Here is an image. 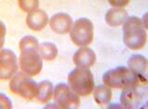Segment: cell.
<instances>
[{
	"instance_id": "obj_11",
	"label": "cell",
	"mask_w": 148,
	"mask_h": 109,
	"mask_svg": "<svg viewBox=\"0 0 148 109\" xmlns=\"http://www.w3.org/2000/svg\"><path fill=\"white\" fill-rule=\"evenodd\" d=\"M95 52L89 47H83L76 51L73 56V61L77 67L88 69L96 61Z\"/></svg>"
},
{
	"instance_id": "obj_17",
	"label": "cell",
	"mask_w": 148,
	"mask_h": 109,
	"mask_svg": "<svg viewBox=\"0 0 148 109\" xmlns=\"http://www.w3.org/2000/svg\"><path fill=\"white\" fill-rule=\"evenodd\" d=\"M39 53L42 58L46 61H52L58 55V49L55 44L44 43L39 46Z\"/></svg>"
},
{
	"instance_id": "obj_2",
	"label": "cell",
	"mask_w": 148,
	"mask_h": 109,
	"mask_svg": "<svg viewBox=\"0 0 148 109\" xmlns=\"http://www.w3.org/2000/svg\"><path fill=\"white\" fill-rule=\"evenodd\" d=\"M147 38L143 22L140 19L132 16L127 18L123 26V39L126 46L133 50L141 49Z\"/></svg>"
},
{
	"instance_id": "obj_9",
	"label": "cell",
	"mask_w": 148,
	"mask_h": 109,
	"mask_svg": "<svg viewBox=\"0 0 148 109\" xmlns=\"http://www.w3.org/2000/svg\"><path fill=\"white\" fill-rule=\"evenodd\" d=\"M18 69L15 52L9 49L0 50V80L11 79L17 73Z\"/></svg>"
},
{
	"instance_id": "obj_1",
	"label": "cell",
	"mask_w": 148,
	"mask_h": 109,
	"mask_svg": "<svg viewBox=\"0 0 148 109\" xmlns=\"http://www.w3.org/2000/svg\"><path fill=\"white\" fill-rule=\"evenodd\" d=\"M120 102L126 109H143L148 104V79L137 77L133 83L123 89Z\"/></svg>"
},
{
	"instance_id": "obj_4",
	"label": "cell",
	"mask_w": 148,
	"mask_h": 109,
	"mask_svg": "<svg viewBox=\"0 0 148 109\" xmlns=\"http://www.w3.org/2000/svg\"><path fill=\"white\" fill-rule=\"evenodd\" d=\"M37 83L30 76L23 72L16 73L11 79L9 87L11 91L22 98L31 100L36 96Z\"/></svg>"
},
{
	"instance_id": "obj_5",
	"label": "cell",
	"mask_w": 148,
	"mask_h": 109,
	"mask_svg": "<svg viewBox=\"0 0 148 109\" xmlns=\"http://www.w3.org/2000/svg\"><path fill=\"white\" fill-rule=\"evenodd\" d=\"M137 76H135L129 69L124 66H119L105 73L103 80L105 85L114 88L124 89L129 86Z\"/></svg>"
},
{
	"instance_id": "obj_10",
	"label": "cell",
	"mask_w": 148,
	"mask_h": 109,
	"mask_svg": "<svg viewBox=\"0 0 148 109\" xmlns=\"http://www.w3.org/2000/svg\"><path fill=\"white\" fill-rule=\"evenodd\" d=\"M52 31L60 35L66 34L72 28L73 20L71 16L65 13H58L52 16L50 21Z\"/></svg>"
},
{
	"instance_id": "obj_12",
	"label": "cell",
	"mask_w": 148,
	"mask_h": 109,
	"mask_svg": "<svg viewBox=\"0 0 148 109\" xmlns=\"http://www.w3.org/2000/svg\"><path fill=\"white\" fill-rule=\"evenodd\" d=\"M49 17L44 11L36 9L31 11L26 17V24L29 28L35 31H40L47 26Z\"/></svg>"
},
{
	"instance_id": "obj_16",
	"label": "cell",
	"mask_w": 148,
	"mask_h": 109,
	"mask_svg": "<svg viewBox=\"0 0 148 109\" xmlns=\"http://www.w3.org/2000/svg\"><path fill=\"white\" fill-rule=\"evenodd\" d=\"M111 90L106 85H100L95 88L94 91V99L100 105L108 104L111 101Z\"/></svg>"
},
{
	"instance_id": "obj_21",
	"label": "cell",
	"mask_w": 148,
	"mask_h": 109,
	"mask_svg": "<svg viewBox=\"0 0 148 109\" xmlns=\"http://www.w3.org/2000/svg\"><path fill=\"white\" fill-rule=\"evenodd\" d=\"M6 35V27L3 22L0 21V50H1L4 46Z\"/></svg>"
},
{
	"instance_id": "obj_13",
	"label": "cell",
	"mask_w": 148,
	"mask_h": 109,
	"mask_svg": "<svg viewBox=\"0 0 148 109\" xmlns=\"http://www.w3.org/2000/svg\"><path fill=\"white\" fill-rule=\"evenodd\" d=\"M127 65L134 75L141 79H147L148 60L141 55H133L129 58Z\"/></svg>"
},
{
	"instance_id": "obj_15",
	"label": "cell",
	"mask_w": 148,
	"mask_h": 109,
	"mask_svg": "<svg viewBox=\"0 0 148 109\" xmlns=\"http://www.w3.org/2000/svg\"><path fill=\"white\" fill-rule=\"evenodd\" d=\"M53 94V86L52 82L44 80L37 85L36 97L41 103H46L49 101Z\"/></svg>"
},
{
	"instance_id": "obj_22",
	"label": "cell",
	"mask_w": 148,
	"mask_h": 109,
	"mask_svg": "<svg viewBox=\"0 0 148 109\" xmlns=\"http://www.w3.org/2000/svg\"><path fill=\"white\" fill-rule=\"evenodd\" d=\"M130 0H109V3L114 7H123L127 5Z\"/></svg>"
},
{
	"instance_id": "obj_7",
	"label": "cell",
	"mask_w": 148,
	"mask_h": 109,
	"mask_svg": "<svg viewBox=\"0 0 148 109\" xmlns=\"http://www.w3.org/2000/svg\"><path fill=\"white\" fill-rule=\"evenodd\" d=\"M20 51L19 63L21 71L30 76L38 75L43 67L42 59L38 52L39 49H28Z\"/></svg>"
},
{
	"instance_id": "obj_3",
	"label": "cell",
	"mask_w": 148,
	"mask_h": 109,
	"mask_svg": "<svg viewBox=\"0 0 148 109\" xmlns=\"http://www.w3.org/2000/svg\"><path fill=\"white\" fill-rule=\"evenodd\" d=\"M70 87L75 94L82 96L90 94L94 88V76L88 69L77 67L68 76Z\"/></svg>"
},
{
	"instance_id": "obj_14",
	"label": "cell",
	"mask_w": 148,
	"mask_h": 109,
	"mask_svg": "<svg viewBox=\"0 0 148 109\" xmlns=\"http://www.w3.org/2000/svg\"><path fill=\"white\" fill-rule=\"evenodd\" d=\"M128 17L126 10L121 8H113L106 13L105 20L111 27H117L125 22Z\"/></svg>"
},
{
	"instance_id": "obj_20",
	"label": "cell",
	"mask_w": 148,
	"mask_h": 109,
	"mask_svg": "<svg viewBox=\"0 0 148 109\" xmlns=\"http://www.w3.org/2000/svg\"><path fill=\"white\" fill-rule=\"evenodd\" d=\"M12 108L11 100L4 93H0V109H11Z\"/></svg>"
},
{
	"instance_id": "obj_18",
	"label": "cell",
	"mask_w": 148,
	"mask_h": 109,
	"mask_svg": "<svg viewBox=\"0 0 148 109\" xmlns=\"http://www.w3.org/2000/svg\"><path fill=\"white\" fill-rule=\"evenodd\" d=\"M20 50L28 49H39V44L37 38L32 36H25L22 37L19 43Z\"/></svg>"
},
{
	"instance_id": "obj_8",
	"label": "cell",
	"mask_w": 148,
	"mask_h": 109,
	"mask_svg": "<svg viewBox=\"0 0 148 109\" xmlns=\"http://www.w3.org/2000/svg\"><path fill=\"white\" fill-rule=\"evenodd\" d=\"M53 99L56 107L60 109H77L80 104L78 95L64 83H60L55 86Z\"/></svg>"
},
{
	"instance_id": "obj_6",
	"label": "cell",
	"mask_w": 148,
	"mask_h": 109,
	"mask_svg": "<svg viewBox=\"0 0 148 109\" xmlns=\"http://www.w3.org/2000/svg\"><path fill=\"white\" fill-rule=\"evenodd\" d=\"M94 36V26L86 18H81L75 22L70 30V38L78 46H86L91 44Z\"/></svg>"
},
{
	"instance_id": "obj_19",
	"label": "cell",
	"mask_w": 148,
	"mask_h": 109,
	"mask_svg": "<svg viewBox=\"0 0 148 109\" xmlns=\"http://www.w3.org/2000/svg\"><path fill=\"white\" fill-rule=\"evenodd\" d=\"M18 3L22 11L30 12L38 8L39 0H18Z\"/></svg>"
}]
</instances>
